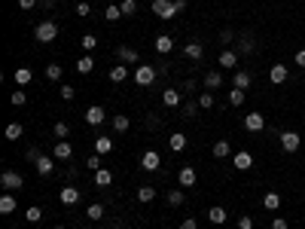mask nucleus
Wrapping results in <instances>:
<instances>
[{"mask_svg":"<svg viewBox=\"0 0 305 229\" xmlns=\"http://www.w3.org/2000/svg\"><path fill=\"white\" fill-rule=\"evenodd\" d=\"M122 16H138V0H122Z\"/></svg>","mask_w":305,"mask_h":229,"instance_id":"nucleus-42","label":"nucleus"},{"mask_svg":"<svg viewBox=\"0 0 305 229\" xmlns=\"http://www.w3.org/2000/svg\"><path fill=\"white\" fill-rule=\"evenodd\" d=\"M177 180H180V187H183V190H193V187H196V180H198V174H196V168H193V165H183V168L177 171Z\"/></svg>","mask_w":305,"mask_h":229,"instance_id":"nucleus-7","label":"nucleus"},{"mask_svg":"<svg viewBox=\"0 0 305 229\" xmlns=\"http://www.w3.org/2000/svg\"><path fill=\"white\" fill-rule=\"evenodd\" d=\"M34 168H37V174H40V177L52 174V171H55V156H40L37 162H34Z\"/></svg>","mask_w":305,"mask_h":229,"instance_id":"nucleus-13","label":"nucleus"},{"mask_svg":"<svg viewBox=\"0 0 305 229\" xmlns=\"http://www.w3.org/2000/svg\"><path fill=\"white\" fill-rule=\"evenodd\" d=\"M272 229H287V220H284V217H275V220H272Z\"/></svg>","mask_w":305,"mask_h":229,"instance_id":"nucleus-56","label":"nucleus"},{"mask_svg":"<svg viewBox=\"0 0 305 229\" xmlns=\"http://www.w3.org/2000/svg\"><path fill=\"white\" fill-rule=\"evenodd\" d=\"M34 6H37V0H18V9H25V13L34 9Z\"/></svg>","mask_w":305,"mask_h":229,"instance_id":"nucleus-55","label":"nucleus"},{"mask_svg":"<svg viewBox=\"0 0 305 229\" xmlns=\"http://www.w3.org/2000/svg\"><path fill=\"white\" fill-rule=\"evenodd\" d=\"M58 202L71 208V205H76V202H80V190H76V187H64V190L58 192Z\"/></svg>","mask_w":305,"mask_h":229,"instance_id":"nucleus-18","label":"nucleus"},{"mask_svg":"<svg viewBox=\"0 0 305 229\" xmlns=\"http://www.w3.org/2000/svg\"><path fill=\"white\" fill-rule=\"evenodd\" d=\"M229 156H232L229 141H217V144H214V159H229Z\"/></svg>","mask_w":305,"mask_h":229,"instance_id":"nucleus-31","label":"nucleus"},{"mask_svg":"<svg viewBox=\"0 0 305 229\" xmlns=\"http://www.w3.org/2000/svg\"><path fill=\"white\" fill-rule=\"evenodd\" d=\"M232 40H235V31H232V28H223V31H220V43H226V46H229Z\"/></svg>","mask_w":305,"mask_h":229,"instance_id":"nucleus-49","label":"nucleus"},{"mask_svg":"<svg viewBox=\"0 0 305 229\" xmlns=\"http://www.w3.org/2000/svg\"><path fill=\"white\" fill-rule=\"evenodd\" d=\"M34 37H37L40 43H52L55 37H58V25H55V21H40L37 28H34Z\"/></svg>","mask_w":305,"mask_h":229,"instance_id":"nucleus-2","label":"nucleus"},{"mask_svg":"<svg viewBox=\"0 0 305 229\" xmlns=\"http://www.w3.org/2000/svg\"><path fill=\"white\" fill-rule=\"evenodd\" d=\"M28 162H37V159H40V150H37V147H28Z\"/></svg>","mask_w":305,"mask_h":229,"instance_id":"nucleus-54","label":"nucleus"},{"mask_svg":"<svg viewBox=\"0 0 305 229\" xmlns=\"http://www.w3.org/2000/svg\"><path fill=\"white\" fill-rule=\"evenodd\" d=\"M180 229H198V220H196V217H186V220L180 223Z\"/></svg>","mask_w":305,"mask_h":229,"instance_id":"nucleus-53","label":"nucleus"},{"mask_svg":"<svg viewBox=\"0 0 305 229\" xmlns=\"http://www.w3.org/2000/svg\"><path fill=\"white\" fill-rule=\"evenodd\" d=\"M9 101H13L16 107H21V104L28 101V95H25V92H13V95H9Z\"/></svg>","mask_w":305,"mask_h":229,"instance_id":"nucleus-50","label":"nucleus"},{"mask_svg":"<svg viewBox=\"0 0 305 229\" xmlns=\"http://www.w3.org/2000/svg\"><path fill=\"white\" fill-rule=\"evenodd\" d=\"M156 199V187H150V183H144V187L138 190V202L146 205V202H153Z\"/></svg>","mask_w":305,"mask_h":229,"instance_id":"nucleus-34","label":"nucleus"},{"mask_svg":"<svg viewBox=\"0 0 305 229\" xmlns=\"http://www.w3.org/2000/svg\"><path fill=\"white\" fill-rule=\"evenodd\" d=\"M86 217H89V220H101V217H104V205H101V202H92V205L86 208Z\"/></svg>","mask_w":305,"mask_h":229,"instance_id":"nucleus-36","label":"nucleus"},{"mask_svg":"<svg viewBox=\"0 0 305 229\" xmlns=\"http://www.w3.org/2000/svg\"><path fill=\"white\" fill-rule=\"evenodd\" d=\"M52 134H55V137H58V141H64V137H67V134H71V125H67L64 119H58V122H55V125H52Z\"/></svg>","mask_w":305,"mask_h":229,"instance_id":"nucleus-37","label":"nucleus"},{"mask_svg":"<svg viewBox=\"0 0 305 229\" xmlns=\"http://www.w3.org/2000/svg\"><path fill=\"white\" fill-rule=\"evenodd\" d=\"M76 16H80V19H86V16H92V6H89V3H86V0H83V3H76Z\"/></svg>","mask_w":305,"mask_h":229,"instance_id":"nucleus-51","label":"nucleus"},{"mask_svg":"<svg viewBox=\"0 0 305 229\" xmlns=\"http://www.w3.org/2000/svg\"><path fill=\"white\" fill-rule=\"evenodd\" d=\"M107 76H110V83H126V79H128V67L116 64V67H110V71H107Z\"/></svg>","mask_w":305,"mask_h":229,"instance_id":"nucleus-20","label":"nucleus"},{"mask_svg":"<svg viewBox=\"0 0 305 229\" xmlns=\"http://www.w3.org/2000/svg\"><path fill=\"white\" fill-rule=\"evenodd\" d=\"M61 74H64V71H61V64H46V76L52 79V83H58Z\"/></svg>","mask_w":305,"mask_h":229,"instance_id":"nucleus-43","label":"nucleus"},{"mask_svg":"<svg viewBox=\"0 0 305 229\" xmlns=\"http://www.w3.org/2000/svg\"><path fill=\"white\" fill-rule=\"evenodd\" d=\"M52 156L58 159V162H71V156H73V144H71V141H55Z\"/></svg>","mask_w":305,"mask_h":229,"instance_id":"nucleus-8","label":"nucleus"},{"mask_svg":"<svg viewBox=\"0 0 305 229\" xmlns=\"http://www.w3.org/2000/svg\"><path fill=\"white\" fill-rule=\"evenodd\" d=\"M86 165H89V168H92V171H98V168H104V165H101V153H92V156H89V159H86Z\"/></svg>","mask_w":305,"mask_h":229,"instance_id":"nucleus-48","label":"nucleus"},{"mask_svg":"<svg viewBox=\"0 0 305 229\" xmlns=\"http://www.w3.org/2000/svg\"><path fill=\"white\" fill-rule=\"evenodd\" d=\"M217 64L220 67H235V71H238V52H235V49H223L220 58H217Z\"/></svg>","mask_w":305,"mask_h":229,"instance_id":"nucleus-17","label":"nucleus"},{"mask_svg":"<svg viewBox=\"0 0 305 229\" xmlns=\"http://www.w3.org/2000/svg\"><path fill=\"white\" fill-rule=\"evenodd\" d=\"M162 101H165V107H180V92L177 89H165Z\"/></svg>","mask_w":305,"mask_h":229,"instance_id":"nucleus-30","label":"nucleus"},{"mask_svg":"<svg viewBox=\"0 0 305 229\" xmlns=\"http://www.w3.org/2000/svg\"><path fill=\"white\" fill-rule=\"evenodd\" d=\"M287 76H290V71H287V64H272L269 67V79H272L275 86H281V83H287Z\"/></svg>","mask_w":305,"mask_h":229,"instance_id":"nucleus-12","label":"nucleus"},{"mask_svg":"<svg viewBox=\"0 0 305 229\" xmlns=\"http://www.w3.org/2000/svg\"><path fill=\"white\" fill-rule=\"evenodd\" d=\"M263 208L266 211H278L281 208V196H278V192H266V196H263Z\"/></svg>","mask_w":305,"mask_h":229,"instance_id":"nucleus-32","label":"nucleus"},{"mask_svg":"<svg viewBox=\"0 0 305 229\" xmlns=\"http://www.w3.org/2000/svg\"><path fill=\"white\" fill-rule=\"evenodd\" d=\"M168 144H171L174 153H183V150H186V134H183V132H174L171 137H168Z\"/></svg>","mask_w":305,"mask_h":229,"instance_id":"nucleus-24","label":"nucleus"},{"mask_svg":"<svg viewBox=\"0 0 305 229\" xmlns=\"http://www.w3.org/2000/svg\"><path fill=\"white\" fill-rule=\"evenodd\" d=\"M220 86H223V74L220 71H208L205 74V89L214 92V89H220Z\"/></svg>","mask_w":305,"mask_h":229,"instance_id":"nucleus-23","label":"nucleus"},{"mask_svg":"<svg viewBox=\"0 0 305 229\" xmlns=\"http://www.w3.org/2000/svg\"><path fill=\"white\" fill-rule=\"evenodd\" d=\"M52 229H64V226H52Z\"/></svg>","mask_w":305,"mask_h":229,"instance_id":"nucleus-61","label":"nucleus"},{"mask_svg":"<svg viewBox=\"0 0 305 229\" xmlns=\"http://www.w3.org/2000/svg\"><path fill=\"white\" fill-rule=\"evenodd\" d=\"M0 187L6 192H16V190L25 187V177H21L18 171H3V174H0Z\"/></svg>","mask_w":305,"mask_h":229,"instance_id":"nucleus-3","label":"nucleus"},{"mask_svg":"<svg viewBox=\"0 0 305 229\" xmlns=\"http://www.w3.org/2000/svg\"><path fill=\"white\" fill-rule=\"evenodd\" d=\"M232 165L238 168V171H247V168H253V156L247 153V150H238V153L232 156Z\"/></svg>","mask_w":305,"mask_h":229,"instance_id":"nucleus-15","label":"nucleus"},{"mask_svg":"<svg viewBox=\"0 0 305 229\" xmlns=\"http://www.w3.org/2000/svg\"><path fill=\"white\" fill-rule=\"evenodd\" d=\"M244 98H247V92H241V89H232V92H229V104H232V107H241Z\"/></svg>","mask_w":305,"mask_h":229,"instance_id":"nucleus-40","label":"nucleus"},{"mask_svg":"<svg viewBox=\"0 0 305 229\" xmlns=\"http://www.w3.org/2000/svg\"><path fill=\"white\" fill-rule=\"evenodd\" d=\"M43 6H46V9H52V6H55V0H43Z\"/></svg>","mask_w":305,"mask_h":229,"instance_id":"nucleus-60","label":"nucleus"},{"mask_svg":"<svg viewBox=\"0 0 305 229\" xmlns=\"http://www.w3.org/2000/svg\"><path fill=\"white\" fill-rule=\"evenodd\" d=\"M196 89H198L196 79H186V83H183V92H196Z\"/></svg>","mask_w":305,"mask_h":229,"instance_id":"nucleus-57","label":"nucleus"},{"mask_svg":"<svg viewBox=\"0 0 305 229\" xmlns=\"http://www.w3.org/2000/svg\"><path fill=\"white\" fill-rule=\"evenodd\" d=\"M299 147H302L299 132H284V134H281V150H284V153H296Z\"/></svg>","mask_w":305,"mask_h":229,"instance_id":"nucleus-5","label":"nucleus"},{"mask_svg":"<svg viewBox=\"0 0 305 229\" xmlns=\"http://www.w3.org/2000/svg\"><path fill=\"white\" fill-rule=\"evenodd\" d=\"M296 64H299V67H305V49H299V52H296Z\"/></svg>","mask_w":305,"mask_h":229,"instance_id":"nucleus-58","label":"nucleus"},{"mask_svg":"<svg viewBox=\"0 0 305 229\" xmlns=\"http://www.w3.org/2000/svg\"><path fill=\"white\" fill-rule=\"evenodd\" d=\"M141 168H144V171H159V168H162V156L156 153V150H146V153L141 156Z\"/></svg>","mask_w":305,"mask_h":229,"instance_id":"nucleus-9","label":"nucleus"},{"mask_svg":"<svg viewBox=\"0 0 305 229\" xmlns=\"http://www.w3.org/2000/svg\"><path fill=\"white\" fill-rule=\"evenodd\" d=\"M116 55H119V61H122V64H141V55L134 52L131 46H119Z\"/></svg>","mask_w":305,"mask_h":229,"instance_id":"nucleus-16","label":"nucleus"},{"mask_svg":"<svg viewBox=\"0 0 305 229\" xmlns=\"http://www.w3.org/2000/svg\"><path fill=\"white\" fill-rule=\"evenodd\" d=\"M198 107L201 110H211L214 107V95H211V92H201V95H198Z\"/></svg>","mask_w":305,"mask_h":229,"instance_id":"nucleus-45","label":"nucleus"},{"mask_svg":"<svg viewBox=\"0 0 305 229\" xmlns=\"http://www.w3.org/2000/svg\"><path fill=\"white\" fill-rule=\"evenodd\" d=\"M95 71V61H92V55H83L80 61H76V74H83V76H89Z\"/></svg>","mask_w":305,"mask_h":229,"instance_id":"nucleus-27","label":"nucleus"},{"mask_svg":"<svg viewBox=\"0 0 305 229\" xmlns=\"http://www.w3.org/2000/svg\"><path fill=\"white\" fill-rule=\"evenodd\" d=\"M16 208H18L16 196H13V192H3V196H0V214H13Z\"/></svg>","mask_w":305,"mask_h":229,"instance_id":"nucleus-21","label":"nucleus"},{"mask_svg":"<svg viewBox=\"0 0 305 229\" xmlns=\"http://www.w3.org/2000/svg\"><path fill=\"white\" fill-rule=\"evenodd\" d=\"M153 13L159 19H174L177 6H174V0H153Z\"/></svg>","mask_w":305,"mask_h":229,"instance_id":"nucleus-4","label":"nucleus"},{"mask_svg":"<svg viewBox=\"0 0 305 229\" xmlns=\"http://www.w3.org/2000/svg\"><path fill=\"white\" fill-rule=\"evenodd\" d=\"M302 83H305V74H302Z\"/></svg>","mask_w":305,"mask_h":229,"instance_id":"nucleus-62","label":"nucleus"},{"mask_svg":"<svg viewBox=\"0 0 305 229\" xmlns=\"http://www.w3.org/2000/svg\"><path fill=\"white\" fill-rule=\"evenodd\" d=\"M244 129H247V132H263V129H266V116H263L259 110L247 113V116H244Z\"/></svg>","mask_w":305,"mask_h":229,"instance_id":"nucleus-11","label":"nucleus"},{"mask_svg":"<svg viewBox=\"0 0 305 229\" xmlns=\"http://www.w3.org/2000/svg\"><path fill=\"white\" fill-rule=\"evenodd\" d=\"M128 129H131V119L122 116V113H116V116H113V132H116V134H126Z\"/></svg>","mask_w":305,"mask_h":229,"instance_id":"nucleus-25","label":"nucleus"},{"mask_svg":"<svg viewBox=\"0 0 305 229\" xmlns=\"http://www.w3.org/2000/svg\"><path fill=\"white\" fill-rule=\"evenodd\" d=\"M13 79H16V83H18V86H28V83H31V79H34V71H31V67H16V74H13Z\"/></svg>","mask_w":305,"mask_h":229,"instance_id":"nucleus-26","label":"nucleus"},{"mask_svg":"<svg viewBox=\"0 0 305 229\" xmlns=\"http://www.w3.org/2000/svg\"><path fill=\"white\" fill-rule=\"evenodd\" d=\"M198 110H201V107H198V101H189V104L183 107V116H186V119H193Z\"/></svg>","mask_w":305,"mask_h":229,"instance_id":"nucleus-47","label":"nucleus"},{"mask_svg":"<svg viewBox=\"0 0 305 229\" xmlns=\"http://www.w3.org/2000/svg\"><path fill=\"white\" fill-rule=\"evenodd\" d=\"M113 150V137H107V134H101V137H95V153H110Z\"/></svg>","mask_w":305,"mask_h":229,"instance_id":"nucleus-29","label":"nucleus"},{"mask_svg":"<svg viewBox=\"0 0 305 229\" xmlns=\"http://www.w3.org/2000/svg\"><path fill=\"white\" fill-rule=\"evenodd\" d=\"M80 46H83V49H86V52H92V49H95V46H98V37H95V34H86V37L80 40Z\"/></svg>","mask_w":305,"mask_h":229,"instance_id":"nucleus-46","label":"nucleus"},{"mask_svg":"<svg viewBox=\"0 0 305 229\" xmlns=\"http://www.w3.org/2000/svg\"><path fill=\"white\" fill-rule=\"evenodd\" d=\"M25 220H28V223H40V220H43V208H37V205H31V208L25 211Z\"/></svg>","mask_w":305,"mask_h":229,"instance_id":"nucleus-39","label":"nucleus"},{"mask_svg":"<svg viewBox=\"0 0 305 229\" xmlns=\"http://www.w3.org/2000/svg\"><path fill=\"white\" fill-rule=\"evenodd\" d=\"M3 134H6V141H18V137L25 134V125H21V122H9Z\"/></svg>","mask_w":305,"mask_h":229,"instance_id":"nucleus-28","label":"nucleus"},{"mask_svg":"<svg viewBox=\"0 0 305 229\" xmlns=\"http://www.w3.org/2000/svg\"><path fill=\"white\" fill-rule=\"evenodd\" d=\"M183 202H186V192H183V190H171V192H168V205H174V208H180Z\"/></svg>","mask_w":305,"mask_h":229,"instance_id":"nucleus-38","label":"nucleus"},{"mask_svg":"<svg viewBox=\"0 0 305 229\" xmlns=\"http://www.w3.org/2000/svg\"><path fill=\"white\" fill-rule=\"evenodd\" d=\"M183 55L189 61H201V58H205V43H201V40H189L183 46Z\"/></svg>","mask_w":305,"mask_h":229,"instance_id":"nucleus-6","label":"nucleus"},{"mask_svg":"<svg viewBox=\"0 0 305 229\" xmlns=\"http://www.w3.org/2000/svg\"><path fill=\"white\" fill-rule=\"evenodd\" d=\"M134 83L138 86H153L156 83V76H159V71H156V64H141V67H134Z\"/></svg>","mask_w":305,"mask_h":229,"instance_id":"nucleus-1","label":"nucleus"},{"mask_svg":"<svg viewBox=\"0 0 305 229\" xmlns=\"http://www.w3.org/2000/svg\"><path fill=\"white\" fill-rule=\"evenodd\" d=\"M226 217H229V214H226V208H220V205H214V208L208 211V220H211V223H217V226L226 223Z\"/></svg>","mask_w":305,"mask_h":229,"instance_id":"nucleus-33","label":"nucleus"},{"mask_svg":"<svg viewBox=\"0 0 305 229\" xmlns=\"http://www.w3.org/2000/svg\"><path fill=\"white\" fill-rule=\"evenodd\" d=\"M110 183H113V174L107 168H98L95 171V187H110Z\"/></svg>","mask_w":305,"mask_h":229,"instance_id":"nucleus-35","label":"nucleus"},{"mask_svg":"<svg viewBox=\"0 0 305 229\" xmlns=\"http://www.w3.org/2000/svg\"><path fill=\"white\" fill-rule=\"evenodd\" d=\"M156 52H159V55H168V52H171L174 49V40L171 37H168V34H162V37H156Z\"/></svg>","mask_w":305,"mask_h":229,"instance_id":"nucleus-22","label":"nucleus"},{"mask_svg":"<svg viewBox=\"0 0 305 229\" xmlns=\"http://www.w3.org/2000/svg\"><path fill=\"white\" fill-rule=\"evenodd\" d=\"M259 49V46H256V40H253V34H238V55H253Z\"/></svg>","mask_w":305,"mask_h":229,"instance_id":"nucleus-10","label":"nucleus"},{"mask_svg":"<svg viewBox=\"0 0 305 229\" xmlns=\"http://www.w3.org/2000/svg\"><path fill=\"white\" fill-rule=\"evenodd\" d=\"M104 19H107V21H119V19H122V6H116V3L107 6V9H104Z\"/></svg>","mask_w":305,"mask_h":229,"instance_id":"nucleus-41","label":"nucleus"},{"mask_svg":"<svg viewBox=\"0 0 305 229\" xmlns=\"http://www.w3.org/2000/svg\"><path fill=\"white\" fill-rule=\"evenodd\" d=\"M251 83H253V74L251 71H235V76H232V86L235 89L247 92V89H251Z\"/></svg>","mask_w":305,"mask_h":229,"instance_id":"nucleus-14","label":"nucleus"},{"mask_svg":"<svg viewBox=\"0 0 305 229\" xmlns=\"http://www.w3.org/2000/svg\"><path fill=\"white\" fill-rule=\"evenodd\" d=\"M58 95H61V101H73V98H76V89H73L71 83H64V86L58 89Z\"/></svg>","mask_w":305,"mask_h":229,"instance_id":"nucleus-44","label":"nucleus"},{"mask_svg":"<svg viewBox=\"0 0 305 229\" xmlns=\"http://www.w3.org/2000/svg\"><path fill=\"white\" fill-rule=\"evenodd\" d=\"M302 171H305V165H302Z\"/></svg>","mask_w":305,"mask_h":229,"instance_id":"nucleus-63","label":"nucleus"},{"mask_svg":"<svg viewBox=\"0 0 305 229\" xmlns=\"http://www.w3.org/2000/svg\"><path fill=\"white\" fill-rule=\"evenodd\" d=\"M83 119H86L89 125H101V122L107 119V113H104V107H98V104H95V107H89V110H86V116H83Z\"/></svg>","mask_w":305,"mask_h":229,"instance_id":"nucleus-19","label":"nucleus"},{"mask_svg":"<svg viewBox=\"0 0 305 229\" xmlns=\"http://www.w3.org/2000/svg\"><path fill=\"white\" fill-rule=\"evenodd\" d=\"M238 229H253V217H238Z\"/></svg>","mask_w":305,"mask_h":229,"instance_id":"nucleus-52","label":"nucleus"},{"mask_svg":"<svg viewBox=\"0 0 305 229\" xmlns=\"http://www.w3.org/2000/svg\"><path fill=\"white\" fill-rule=\"evenodd\" d=\"M174 6H177V13H183V9H186V0H174Z\"/></svg>","mask_w":305,"mask_h":229,"instance_id":"nucleus-59","label":"nucleus"}]
</instances>
